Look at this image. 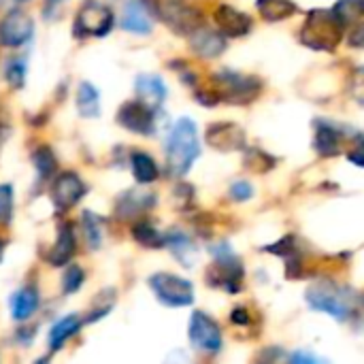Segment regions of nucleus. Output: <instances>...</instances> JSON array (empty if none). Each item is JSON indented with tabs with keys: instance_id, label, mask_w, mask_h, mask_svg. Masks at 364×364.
<instances>
[{
	"instance_id": "1",
	"label": "nucleus",
	"mask_w": 364,
	"mask_h": 364,
	"mask_svg": "<svg viewBox=\"0 0 364 364\" xmlns=\"http://www.w3.org/2000/svg\"><path fill=\"white\" fill-rule=\"evenodd\" d=\"M200 154L196 124L190 117H181L166 139V171L171 177H183Z\"/></svg>"
},
{
	"instance_id": "2",
	"label": "nucleus",
	"mask_w": 364,
	"mask_h": 364,
	"mask_svg": "<svg viewBox=\"0 0 364 364\" xmlns=\"http://www.w3.org/2000/svg\"><path fill=\"white\" fill-rule=\"evenodd\" d=\"M113 26L115 15L111 6L102 4L100 0H83L73 21V36L79 41L102 38L113 30Z\"/></svg>"
},
{
	"instance_id": "3",
	"label": "nucleus",
	"mask_w": 364,
	"mask_h": 364,
	"mask_svg": "<svg viewBox=\"0 0 364 364\" xmlns=\"http://www.w3.org/2000/svg\"><path fill=\"white\" fill-rule=\"evenodd\" d=\"M149 13L179 34H192L200 26V13L186 0H143Z\"/></svg>"
},
{
	"instance_id": "4",
	"label": "nucleus",
	"mask_w": 364,
	"mask_h": 364,
	"mask_svg": "<svg viewBox=\"0 0 364 364\" xmlns=\"http://www.w3.org/2000/svg\"><path fill=\"white\" fill-rule=\"evenodd\" d=\"M149 288L156 299L166 307H188L194 303L192 282L173 273H154L149 277Z\"/></svg>"
},
{
	"instance_id": "5",
	"label": "nucleus",
	"mask_w": 364,
	"mask_h": 364,
	"mask_svg": "<svg viewBox=\"0 0 364 364\" xmlns=\"http://www.w3.org/2000/svg\"><path fill=\"white\" fill-rule=\"evenodd\" d=\"M85 192H87V186L75 171L58 173L49 183V198H51L53 211L58 215L68 213L75 205H79Z\"/></svg>"
},
{
	"instance_id": "6",
	"label": "nucleus",
	"mask_w": 364,
	"mask_h": 364,
	"mask_svg": "<svg viewBox=\"0 0 364 364\" xmlns=\"http://www.w3.org/2000/svg\"><path fill=\"white\" fill-rule=\"evenodd\" d=\"M307 303L318 309L324 311L337 320H348L350 311H352V299L348 296V292L335 284H316L309 292H307Z\"/></svg>"
},
{
	"instance_id": "7",
	"label": "nucleus",
	"mask_w": 364,
	"mask_h": 364,
	"mask_svg": "<svg viewBox=\"0 0 364 364\" xmlns=\"http://www.w3.org/2000/svg\"><path fill=\"white\" fill-rule=\"evenodd\" d=\"M213 256H215V264H213V269H209V275H207L209 284L222 286L228 292H237L241 288V279H243V267H241L239 258L226 243L215 245Z\"/></svg>"
},
{
	"instance_id": "8",
	"label": "nucleus",
	"mask_w": 364,
	"mask_h": 364,
	"mask_svg": "<svg viewBox=\"0 0 364 364\" xmlns=\"http://www.w3.org/2000/svg\"><path fill=\"white\" fill-rule=\"evenodd\" d=\"M34 36V19L28 11L13 6L0 19V45L9 49L23 47Z\"/></svg>"
},
{
	"instance_id": "9",
	"label": "nucleus",
	"mask_w": 364,
	"mask_h": 364,
	"mask_svg": "<svg viewBox=\"0 0 364 364\" xmlns=\"http://www.w3.org/2000/svg\"><path fill=\"white\" fill-rule=\"evenodd\" d=\"M156 113L158 109L145 105L143 100H128L119 107L115 119L122 128L134 132V134H143L149 136L156 132Z\"/></svg>"
},
{
	"instance_id": "10",
	"label": "nucleus",
	"mask_w": 364,
	"mask_h": 364,
	"mask_svg": "<svg viewBox=\"0 0 364 364\" xmlns=\"http://www.w3.org/2000/svg\"><path fill=\"white\" fill-rule=\"evenodd\" d=\"M341 23L333 15V11H324V21H320V11L311 13V19L307 21L303 30V41L318 49H328L339 41Z\"/></svg>"
},
{
	"instance_id": "11",
	"label": "nucleus",
	"mask_w": 364,
	"mask_h": 364,
	"mask_svg": "<svg viewBox=\"0 0 364 364\" xmlns=\"http://www.w3.org/2000/svg\"><path fill=\"white\" fill-rule=\"evenodd\" d=\"M190 341L196 350L215 354L222 348V333L215 320H211L205 311H194L190 318Z\"/></svg>"
},
{
	"instance_id": "12",
	"label": "nucleus",
	"mask_w": 364,
	"mask_h": 364,
	"mask_svg": "<svg viewBox=\"0 0 364 364\" xmlns=\"http://www.w3.org/2000/svg\"><path fill=\"white\" fill-rule=\"evenodd\" d=\"M75 252H77L75 228H73V224H70V222H62V224L58 226L55 243H53V247L47 252L45 260H47V264H51V267L60 269V267H66V264L73 260Z\"/></svg>"
},
{
	"instance_id": "13",
	"label": "nucleus",
	"mask_w": 364,
	"mask_h": 364,
	"mask_svg": "<svg viewBox=\"0 0 364 364\" xmlns=\"http://www.w3.org/2000/svg\"><path fill=\"white\" fill-rule=\"evenodd\" d=\"M41 307V294L34 284L17 288L9 299V311L15 322H28Z\"/></svg>"
},
{
	"instance_id": "14",
	"label": "nucleus",
	"mask_w": 364,
	"mask_h": 364,
	"mask_svg": "<svg viewBox=\"0 0 364 364\" xmlns=\"http://www.w3.org/2000/svg\"><path fill=\"white\" fill-rule=\"evenodd\" d=\"M134 90H136V98L143 100L145 105L154 107V109H160L162 102L168 96L164 79L160 75H149V73H143V75L136 77Z\"/></svg>"
},
{
	"instance_id": "15",
	"label": "nucleus",
	"mask_w": 364,
	"mask_h": 364,
	"mask_svg": "<svg viewBox=\"0 0 364 364\" xmlns=\"http://www.w3.org/2000/svg\"><path fill=\"white\" fill-rule=\"evenodd\" d=\"M156 203V196L149 192H139V190H130L124 192L117 200H115V215L122 220H132L143 215L147 209H151Z\"/></svg>"
},
{
	"instance_id": "16",
	"label": "nucleus",
	"mask_w": 364,
	"mask_h": 364,
	"mask_svg": "<svg viewBox=\"0 0 364 364\" xmlns=\"http://www.w3.org/2000/svg\"><path fill=\"white\" fill-rule=\"evenodd\" d=\"M122 28L132 34H149L154 23H151V13L143 0H128L122 13Z\"/></svg>"
},
{
	"instance_id": "17",
	"label": "nucleus",
	"mask_w": 364,
	"mask_h": 364,
	"mask_svg": "<svg viewBox=\"0 0 364 364\" xmlns=\"http://www.w3.org/2000/svg\"><path fill=\"white\" fill-rule=\"evenodd\" d=\"M83 318H79L77 314H70V316H64L60 318L51 328H49V335H47V343H49V352H60L83 326Z\"/></svg>"
},
{
	"instance_id": "18",
	"label": "nucleus",
	"mask_w": 364,
	"mask_h": 364,
	"mask_svg": "<svg viewBox=\"0 0 364 364\" xmlns=\"http://www.w3.org/2000/svg\"><path fill=\"white\" fill-rule=\"evenodd\" d=\"M192 49L203 58H215L226 49V41L222 34L209 30V28H196L192 32Z\"/></svg>"
},
{
	"instance_id": "19",
	"label": "nucleus",
	"mask_w": 364,
	"mask_h": 364,
	"mask_svg": "<svg viewBox=\"0 0 364 364\" xmlns=\"http://www.w3.org/2000/svg\"><path fill=\"white\" fill-rule=\"evenodd\" d=\"M215 19H218L220 28H222L228 36H241V34H245V32L252 28L250 15L241 13V11H237V9H232V6H226V4H222V6L218 9Z\"/></svg>"
},
{
	"instance_id": "20",
	"label": "nucleus",
	"mask_w": 364,
	"mask_h": 364,
	"mask_svg": "<svg viewBox=\"0 0 364 364\" xmlns=\"http://www.w3.org/2000/svg\"><path fill=\"white\" fill-rule=\"evenodd\" d=\"M207 141L218 149H237V147H243L245 134L232 124H215L209 128Z\"/></svg>"
},
{
	"instance_id": "21",
	"label": "nucleus",
	"mask_w": 364,
	"mask_h": 364,
	"mask_svg": "<svg viewBox=\"0 0 364 364\" xmlns=\"http://www.w3.org/2000/svg\"><path fill=\"white\" fill-rule=\"evenodd\" d=\"M77 113L85 119H94L100 115V92L94 83L81 81L77 87Z\"/></svg>"
},
{
	"instance_id": "22",
	"label": "nucleus",
	"mask_w": 364,
	"mask_h": 364,
	"mask_svg": "<svg viewBox=\"0 0 364 364\" xmlns=\"http://www.w3.org/2000/svg\"><path fill=\"white\" fill-rule=\"evenodd\" d=\"M164 247H168L183 267H192V260L196 258V247L186 232H181V230L166 232L164 235Z\"/></svg>"
},
{
	"instance_id": "23",
	"label": "nucleus",
	"mask_w": 364,
	"mask_h": 364,
	"mask_svg": "<svg viewBox=\"0 0 364 364\" xmlns=\"http://www.w3.org/2000/svg\"><path fill=\"white\" fill-rule=\"evenodd\" d=\"M30 160H32V166L36 171V181L38 183H47V181L53 179V175L58 171V160H55V154H53V149L49 145H38L32 151Z\"/></svg>"
},
{
	"instance_id": "24",
	"label": "nucleus",
	"mask_w": 364,
	"mask_h": 364,
	"mask_svg": "<svg viewBox=\"0 0 364 364\" xmlns=\"http://www.w3.org/2000/svg\"><path fill=\"white\" fill-rule=\"evenodd\" d=\"M130 168H132L134 179H136L141 186L154 183V181L158 179V175H160L156 160H154L149 154H145V151H132V154H130Z\"/></svg>"
},
{
	"instance_id": "25",
	"label": "nucleus",
	"mask_w": 364,
	"mask_h": 364,
	"mask_svg": "<svg viewBox=\"0 0 364 364\" xmlns=\"http://www.w3.org/2000/svg\"><path fill=\"white\" fill-rule=\"evenodd\" d=\"M81 230H83V241L92 252L102 247V218L85 209L81 213Z\"/></svg>"
},
{
	"instance_id": "26",
	"label": "nucleus",
	"mask_w": 364,
	"mask_h": 364,
	"mask_svg": "<svg viewBox=\"0 0 364 364\" xmlns=\"http://www.w3.org/2000/svg\"><path fill=\"white\" fill-rule=\"evenodd\" d=\"M26 75H28V60L26 55H11L6 62H4V70H2V77L6 81V85L11 90H21L26 85Z\"/></svg>"
},
{
	"instance_id": "27",
	"label": "nucleus",
	"mask_w": 364,
	"mask_h": 364,
	"mask_svg": "<svg viewBox=\"0 0 364 364\" xmlns=\"http://www.w3.org/2000/svg\"><path fill=\"white\" fill-rule=\"evenodd\" d=\"M132 239L143 247H164V235L143 220L132 224Z\"/></svg>"
},
{
	"instance_id": "28",
	"label": "nucleus",
	"mask_w": 364,
	"mask_h": 364,
	"mask_svg": "<svg viewBox=\"0 0 364 364\" xmlns=\"http://www.w3.org/2000/svg\"><path fill=\"white\" fill-rule=\"evenodd\" d=\"M333 15L341 26H350L364 15V0H339L333 9Z\"/></svg>"
},
{
	"instance_id": "29",
	"label": "nucleus",
	"mask_w": 364,
	"mask_h": 364,
	"mask_svg": "<svg viewBox=\"0 0 364 364\" xmlns=\"http://www.w3.org/2000/svg\"><path fill=\"white\" fill-rule=\"evenodd\" d=\"M339 132L333 126H318L316 134V147L322 156H337L339 154Z\"/></svg>"
},
{
	"instance_id": "30",
	"label": "nucleus",
	"mask_w": 364,
	"mask_h": 364,
	"mask_svg": "<svg viewBox=\"0 0 364 364\" xmlns=\"http://www.w3.org/2000/svg\"><path fill=\"white\" fill-rule=\"evenodd\" d=\"M83 284H85V271H83L79 264H73V262H68V264L64 267L62 282H60L62 294H64V296H70V294L79 292Z\"/></svg>"
},
{
	"instance_id": "31",
	"label": "nucleus",
	"mask_w": 364,
	"mask_h": 364,
	"mask_svg": "<svg viewBox=\"0 0 364 364\" xmlns=\"http://www.w3.org/2000/svg\"><path fill=\"white\" fill-rule=\"evenodd\" d=\"M258 9L269 21L286 19L294 13V4L290 0H258Z\"/></svg>"
},
{
	"instance_id": "32",
	"label": "nucleus",
	"mask_w": 364,
	"mask_h": 364,
	"mask_svg": "<svg viewBox=\"0 0 364 364\" xmlns=\"http://www.w3.org/2000/svg\"><path fill=\"white\" fill-rule=\"evenodd\" d=\"M15 213V192L11 183H0V226H9Z\"/></svg>"
},
{
	"instance_id": "33",
	"label": "nucleus",
	"mask_w": 364,
	"mask_h": 364,
	"mask_svg": "<svg viewBox=\"0 0 364 364\" xmlns=\"http://www.w3.org/2000/svg\"><path fill=\"white\" fill-rule=\"evenodd\" d=\"M230 194H232L235 200H245V198H250V196L254 194V188H252L247 181H237V183L230 188Z\"/></svg>"
},
{
	"instance_id": "34",
	"label": "nucleus",
	"mask_w": 364,
	"mask_h": 364,
	"mask_svg": "<svg viewBox=\"0 0 364 364\" xmlns=\"http://www.w3.org/2000/svg\"><path fill=\"white\" fill-rule=\"evenodd\" d=\"M66 0H45V4H43V17L45 19H55V15H58V11L62 9V4H64Z\"/></svg>"
},
{
	"instance_id": "35",
	"label": "nucleus",
	"mask_w": 364,
	"mask_h": 364,
	"mask_svg": "<svg viewBox=\"0 0 364 364\" xmlns=\"http://www.w3.org/2000/svg\"><path fill=\"white\" fill-rule=\"evenodd\" d=\"M348 158H350L354 164H360V166H364V136L358 134V141L354 143V149L348 154Z\"/></svg>"
},
{
	"instance_id": "36",
	"label": "nucleus",
	"mask_w": 364,
	"mask_h": 364,
	"mask_svg": "<svg viewBox=\"0 0 364 364\" xmlns=\"http://www.w3.org/2000/svg\"><path fill=\"white\" fill-rule=\"evenodd\" d=\"M352 45H356V47H364V23L354 30V34H352Z\"/></svg>"
},
{
	"instance_id": "37",
	"label": "nucleus",
	"mask_w": 364,
	"mask_h": 364,
	"mask_svg": "<svg viewBox=\"0 0 364 364\" xmlns=\"http://www.w3.org/2000/svg\"><path fill=\"white\" fill-rule=\"evenodd\" d=\"M292 360H294V363H301V360H307V363H316L318 358H316V356H307V354H294V356H292Z\"/></svg>"
},
{
	"instance_id": "38",
	"label": "nucleus",
	"mask_w": 364,
	"mask_h": 364,
	"mask_svg": "<svg viewBox=\"0 0 364 364\" xmlns=\"http://www.w3.org/2000/svg\"><path fill=\"white\" fill-rule=\"evenodd\" d=\"M4 247H6V241L0 237V260H2V256H4Z\"/></svg>"
},
{
	"instance_id": "39",
	"label": "nucleus",
	"mask_w": 364,
	"mask_h": 364,
	"mask_svg": "<svg viewBox=\"0 0 364 364\" xmlns=\"http://www.w3.org/2000/svg\"><path fill=\"white\" fill-rule=\"evenodd\" d=\"M15 2H28V0H15Z\"/></svg>"
}]
</instances>
